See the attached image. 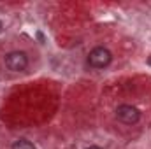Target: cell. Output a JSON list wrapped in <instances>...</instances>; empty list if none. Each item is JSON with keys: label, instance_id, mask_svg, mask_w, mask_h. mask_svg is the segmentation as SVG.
Listing matches in <instances>:
<instances>
[{"label": "cell", "instance_id": "6da1fadb", "mask_svg": "<svg viewBox=\"0 0 151 149\" xmlns=\"http://www.w3.org/2000/svg\"><path fill=\"white\" fill-rule=\"evenodd\" d=\"M111 60H113V54L106 47H95L88 54V65L93 69H104L111 63Z\"/></svg>", "mask_w": 151, "mask_h": 149}, {"label": "cell", "instance_id": "3957f363", "mask_svg": "<svg viewBox=\"0 0 151 149\" xmlns=\"http://www.w3.org/2000/svg\"><path fill=\"white\" fill-rule=\"evenodd\" d=\"M116 116H118V119H119L121 123H125V125H134V123L139 121L141 112L137 111L135 107H132V105H119V107L116 109Z\"/></svg>", "mask_w": 151, "mask_h": 149}, {"label": "cell", "instance_id": "7a4b0ae2", "mask_svg": "<svg viewBox=\"0 0 151 149\" xmlns=\"http://www.w3.org/2000/svg\"><path fill=\"white\" fill-rule=\"evenodd\" d=\"M28 65V58L23 51H14V53H9L5 56V67L9 70H14V72H21L25 70Z\"/></svg>", "mask_w": 151, "mask_h": 149}, {"label": "cell", "instance_id": "8992f818", "mask_svg": "<svg viewBox=\"0 0 151 149\" xmlns=\"http://www.w3.org/2000/svg\"><path fill=\"white\" fill-rule=\"evenodd\" d=\"M148 65H151V56L148 58Z\"/></svg>", "mask_w": 151, "mask_h": 149}, {"label": "cell", "instance_id": "52a82bcc", "mask_svg": "<svg viewBox=\"0 0 151 149\" xmlns=\"http://www.w3.org/2000/svg\"><path fill=\"white\" fill-rule=\"evenodd\" d=\"M2 28H4V25H2V21H0V32H2Z\"/></svg>", "mask_w": 151, "mask_h": 149}, {"label": "cell", "instance_id": "5b68a950", "mask_svg": "<svg viewBox=\"0 0 151 149\" xmlns=\"http://www.w3.org/2000/svg\"><path fill=\"white\" fill-rule=\"evenodd\" d=\"M86 149H102V148H99V146H90V148H86Z\"/></svg>", "mask_w": 151, "mask_h": 149}, {"label": "cell", "instance_id": "277c9868", "mask_svg": "<svg viewBox=\"0 0 151 149\" xmlns=\"http://www.w3.org/2000/svg\"><path fill=\"white\" fill-rule=\"evenodd\" d=\"M12 149H37L30 140H25V139H21V140H18V142H14L12 144Z\"/></svg>", "mask_w": 151, "mask_h": 149}]
</instances>
